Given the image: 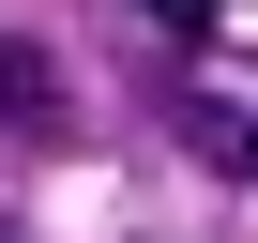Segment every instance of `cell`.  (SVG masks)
Returning <instances> with one entry per match:
<instances>
[{
  "label": "cell",
  "mask_w": 258,
  "mask_h": 243,
  "mask_svg": "<svg viewBox=\"0 0 258 243\" xmlns=\"http://www.w3.org/2000/svg\"><path fill=\"white\" fill-rule=\"evenodd\" d=\"M152 16H213V0H152Z\"/></svg>",
  "instance_id": "obj_1"
}]
</instances>
